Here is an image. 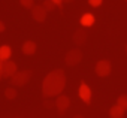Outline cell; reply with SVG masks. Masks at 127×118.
<instances>
[{
	"mask_svg": "<svg viewBox=\"0 0 127 118\" xmlns=\"http://www.w3.org/2000/svg\"><path fill=\"white\" fill-rule=\"evenodd\" d=\"M66 87V73L63 69L51 70L42 81V94L43 97H55L60 96Z\"/></svg>",
	"mask_w": 127,
	"mask_h": 118,
	"instance_id": "1",
	"label": "cell"
},
{
	"mask_svg": "<svg viewBox=\"0 0 127 118\" xmlns=\"http://www.w3.org/2000/svg\"><path fill=\"white\" fill-rule=\"evenodd\" d=\"M32 75H33L32 70H20V72H17V73L11 78V84H12L14 87H23V85H26V84L30 81Z\"/></svg>",
	"mask_w": 127,
	"mask_h": 118,
	"instance_id": "2",
	"label": "cell"
},
{
	"mask_svg": "<svg viewBox=\"0 0 127 118\" xmlns=\"http://www.w3.org/2000/svg\"><path fill=\"white\" fill-rule=\"evenodd\" d=\"M81 60H82V51L78 49V48L67 51V54L64 57V63L67 66H76V64L81 63Z\"/></svg>",
	"mask_w": 127,
	"mask_h": 118,
	"instance_id": "3",
	"label": "cell"
},
{
	"mask_svg": "<svg viewBox=\"0 0 127 118\" xmlns=\"http://www.w3.org/2000/svg\"><path fill=\"white\" fill-rule=\"evenodd\" d=\"M94 70H96L97 76L105 78V76H109V73L112 70V64H111L109 60H100V61L96 63V69Z\"/></svg>",
	"mask_w": 127,
	"mask_h": 118,
	"instance_id": "4",
	"label": "cell"
},
{
	"mask_svg": "<svg viewBox=\"0 0 127 118\" xmlns=\"http://www.w3.org/2000/svg\"><path fill=\"white\" fill-rule=\"evenodd\" d=\"M78 94H79L81 100H82L85 105H90V103H91V90H90V87L85 84V81H81Z\"/></svg>",
	"mask_w": 127,
	"mask_h": 118,
	"instance_id": "5",
	"label": "cell"
},
{
	"mask_svg": "<svg viewBox=\"0 0 127 118\" xmlns=\"http://www.w3.org/2000/svg\"><path fill=\"white\" fill-rule=\"evenodd\" d=\"M17 63L12 61V60H8V61H3V67H2V75L3 78H12L15 73H17Z\"/></svg>",
	"mask_w": 127,
	"mask_h": 118,
	"instance_id": "6",
	"label": "cell"
},
{
	"mask_svg": "<svg viewBox=\"0 0 127 118\" xmlns=\"http://www.w3.org/2000/svg\"><path fill=\"white\" fill-rule=\"evenodd\" d=\"M69 106H70V99L67 96H64V94L57 96V99H55V108L58 109L60 114H64Z\"/></svg>",
	"mask_w": 127,
	"mask_h": 118,
	"instance_id": "7",
	"label": "cell"
},
{
	"mask_svg": "<svg viewBox=\"0 0 127 118\" xmlns=\"http://www.w3.org/2000/svg\"><path fill=\"white\" fill-rule=\"evenodd\" d=\"M32 17H33L34 21H37V23H43V21L46 20V11H45V8H43L42 5L33 6V9H32Z\"/></svg>",
	"mask_w": 127,
	"mask_h": 118,
	"instance_id": "8",
	"label": "cell"
},
{
	"mask_svg": "<svg viewBox=\"0 0 127 118\" xmlns=\"http://www.w3.org/2000/svg\"><path fill=\"white\" fill-rule=\"evenodd\" d=\"M87 31L84 30V29H79V30H76L75 33H73V43H76V45H84L85 42H87Z\"/></svg>",
	"mask_w": 127,
	"mask_h": 118,
	"instance_id": "9",
	"label": "cell"
},
{
	"mask_svg": "<svg viewBox=\"0 0 127 118\" xmlns=\"http://www.w3.org/2000/svg\"><path fill=\"white\" fill-rule=\"evenodd\" d=\"M36 49H37V45L33 40H26L23 43V54H26V55H33L36 52Z\"/></svg>",
	"mask_w": 127,
	"mask_h": 118,
	"instance_id": "10",
	"label": "cell"
},
{
	"mask_svg": "<svg viewBox=\"0 0 127 118\" xmlns=\"http://www.w3.org/2000/svg\"><path fill=\"white\" fill-rule=\"evenodd\" d=\"M11 55H12V49H11L9 45H2L0 46V60L2 61L11 60Z\"/></svg>",
	"mask_w": 127,
	"mask_h": 118,
	"instance_id": "11",
	"label": "cell"
},
{
	"mask_svg": "<svg viewBox=\"0 0 127 118\" xmlns=\"http://www.w3.org/2000/svg\"><path fill=\"white\" fill-rule=\"evenodd\" d=\"M124 112H126V109H123L120 105H114L109 109V117L111 118H123L124 117Z\"/></svg>",
	"mask_w": 127,
	"mask_h": 118,
	"instance_id": "12",
	"label": "cell"
},
{
	"mask_svg": "<svg viewBox=\"0 0 127 118\" xmlns=\"http://www.w3.org/2000/svg\"><path fill=\"white\" fill-rule=\"evenodd\" d=\"M79 23H81L82 27H91V26L94 24V15H93V14H84V15L81 17Z\"/></svg>",
	"mask_w": 127,
	"mask_h": 118,
	"instance_id": "13",
	"label": "cell"
},
{
	"mask_svg": "<svg viewBox=\"0 0 127 118\" xmlns=\"http://www.w3.org/2000/svg\"><path fill=\"white\" fill-rule=\"evenodd\" d=\"M5 97H6L8 100H14V99L17 97V90H15L14 87H8V88L5 90Z\"/></svg>",
	"mask_w": 127,
	"mask_h": 118,
	"instance_id": "14",
	"label": "cell"
},
{
	"mask_svg": "<svg viewBox=\"0 0 127 118\" xmlns=\"http://www.w3.org/2000/svg\"><path fill=\"white\" fill-rule=\"evenodd\" d=\"M42 6L45 8V11H46V12H51V11H54V9L57 8V5L52 2V0H43Z\"/></svg>",
	"mask_w": 127,
	"mask_h": 118,
	"instance_id": "15",
	"label": "cell"
},
{
	"mask_svg": "<svg viewBox=\"0 0 127 118\" xmlns=\"http://www.w3.org/2000/svg\"><path fill=\"white\" fill-rule=\"evenodd\" d=\"M117 105H120L123 109L127 111V94H121V96L117 99Z\"/></svg>",
	"mask_w": 127,
	"mask_h": 118,
	"instance_id": "16",
	"label": "cell"
},
{
	"mask_svg": "<svg viewBox=\"0 0 127 118\" xmlns=\"http://www.w3.org/2000/svg\"><path fill=\"white\" fill-rule=\"evenodd\" d=\"M21 6H24L26 9H33L34 6V0H20Z\"/></svg>",
	"mask_w": 127,
	"mask_h": 118,
	"instance_id": "17",
	"label": "cell"
},
{
	"mask_svg": "<svg viewBox=\"0 0 127 118\" xmlns=\"http://www.w3.org/2000/svg\"><path fill=\"white\" fill-rule=\"evenodd\" d=\"M88 3H90V6H93V8H99V6L103 3V0H88Z\"/></svg>",
	"mask_w": 127,
	"mask_h": 118,
	"instance_id": "18",
	"label": "cell"
},
{
	"mask_svg": "<svg viewBox=\"0 0 127 118\" xmlns=\"http://www.w3.org/2000/svg\"><path fill=\"white\" fill-rule=\"evenodd\" d=\"M52 2L57 5V8H60V9H61V8H63V2H64V0H52Z\"/></svg>",
	"mask_w": 127,
	"mask_h": 118,
	"instance_id": "19",
	"label": "cell"
},
{
	"mask_svg": "<svg viewBox=\"0 0 127 118\" xmlns=\"http://www.w3.org/2000/svg\"><path fill=\"white\" fill-rule=\"evenodd\" d=\"M5 29H6L5 23H3V21H0V33H3V31H5Z\"/></svg>",
	"mask_w": 127,
	"mask_h": 118,
	"instance_id": "20",
	"label": "cell"
},
{
	"mask_svg": "<svg viewBox=\"0 0 127 118\" xmlns=\"http://www.w3.org/2000/svg\"><path fill=\"white\" fill-rule=\"evenodd\" d=\"M2 67H3V61L0 60V72H2Z\"/></svg>",
	"mask_w": 127,
	"mask_h": 118,
	"instance_id": "21",
	"label": "cell"
},
{
	"mask_svg": "<svg viewBox=\"0 0 127 118\" xmlns=\"http://www.w3.org/2000/svg\"><path fill=\"white\" fill-rule=\"evenodd\" d=\"M73 118H84L82 115H76V117H73Z\"/></svg>",
	"mask_w": 127,
	"mask_h": 118,
	"instance_id": "22",
	"label": "cell"
},
{
	"mask_svg": "<svg viewBox=\"0 0 127 118\" xmlns=\"http://www.w3.org/2000/svg\"><path fill=\"white\" fill-rule=\"evenodd\" d=\"M2 78H3V75H2V72H0V79H2Z\"/></svg>",
	"mask_w": 127,
	"mask_h": 118,
	"instance_id": "23",
	"label": "cell"
},
{
	"mask_svg": "<svg viewBox=\"0 0 127 118\" xmlns=\"http://www.w3.org/2000/svg\"><path fill=\"white\" fill-rule=\"evenodd\" d=\"M126 54H127V45H126Z\"/></svg>",
	"mask_w": 127,
	"mask_h": 118,
	"instance_id": "24",
	"label": "cell"
}]
</instances>
